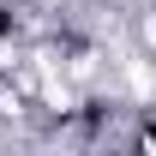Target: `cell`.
I'll use <instances>...</instances> for the list:
<instances>
[{
    "instance_id": "6da1fadb",
    "label": "cell",
    "mask_w": 156,
    "mask_h": 156,
    "mask_svg": "<svg viewBox=\"0 0 156 156\" xmlns=\"http://www.w3.org/2000/svg\"><path fill=\"white\" fill-rule=\"evenodd\" d=\"M12 30H18V18H12V6H0V42L12 36Z\"/></svg>"
},
{
    "instance_id": "7a4b0ae2",
    "label": "cell",
    "mask_w": 156,
    "mask_h": 156,
    "mask_svg": "<svg viewBox=\"0 0 156 156\" xmlns=\"http://www.w3.org/2000/svg\"><path fill=\"white\" fill-rule=\"evenodd\" d=\"M144 144H150V150H156V120H144Z\"/></svg>"
}]
</instances>
